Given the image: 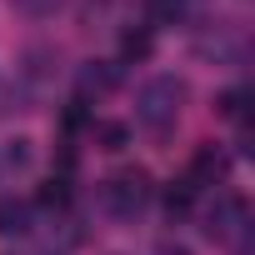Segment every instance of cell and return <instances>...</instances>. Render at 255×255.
<instances>
[{"mask_svg": "<svg viewBox=\"0 0 255 255\" xmlns=\"http://www.w3.org/2000/svg\"><path fill=\"white\" fill-rule=\"evenodd\" d=\"M30 160H35V150H30V140H25V135L0 140V185L15 180V175H25V170H30Z\"/></svg>", "mask_w": 255, "mask_h": 255, "instance_id": "8", "label": "cell"}, {"mask_svg": "<svg viewBox=\"0 0 255 255\" xmlns=\"http://www.w3.org/2000/svg\"><path fill=\"white\" fill-rule=\"evenodd\" d=\"M15 110V100H10V80H0V115H10Z\"/></svg>", "mask_w": 255, "mask_h": 255, "instance_id": "15", "label": "cell"}, {"mask_svg": "<svg viewBox=\"0 0 255 255\" xmlns=\"http://www.w3.org/2000/svg\"><path fill=\"white\" fill-rule=\"evenodd\" d=\"M220 115L245 125V90H225V95H220Z\"/></svg>", "mask_w": 255, "mask_h": 255, "instance_id": "13", "label": "cell"}, {"mask_svg": "<svg viewBox=\"0 0 255 255\" xmlns=\"http://www.w3.org/2000/svg\"><path fill=\"white\" fill-rule=\"evenodd\" d=\"M195 50L210 55L215 65H240L245 60V30L235 20H210L200 35H195Z\"/></svg>", "mask_w": 255, "mask_h": 255, "instance_id": "3", "label": "cell"}, {"mask_svg": "<svg viewBox=\"0 0 255 255\" xmlns=\"http://www.w3.org/2000/svg\"><path fill=\"white\" fill-rule=\"evenodd\" d=\"M185 100H190L185 75H150L135 90V125H140L145 135L165 140L175 125H180V115H185Z\"/></svg>", "mask_w": 255, "mask_h": 255, "instance_id": "1", "label": "cell"}, {"mask_svg": "<svg viewBox=\"0 0 255 255\" xmlns=\"http://www.w3.org/2000/svg\"><path fill=\"white\" fill-rule=\"evenodd\" d=\"M150 200H155V185H150L145 170H120V175H110V180L100 185V205H105V215L120 220V225H135V220L150 210Z\"/></svg>", "mask_w": 255, "mask_h": 255, "instance_id": "2", "label": "cell"}, {"mask_svg": "<svg viewBox=\"0 0 255 255\" xmlns=\"http://www.w3.org/2000/svg\"><path fill=\"white\" fill-rule=\"evenodd\" d=\"M185 10H190V0H145V25L150 30L175 25V20H185Z\"/></svg>", "mask_w": 255, "mask_h": 255, "instance_id": "10", "label": "cell"}, {"mask_svg": "<svg viewBox=\"0 0 255 255\" xmlns=\"http://www.w3.org/2000/svg\"><path fill=\"white\" fill-rule=\"evenodd\" d=\"M245 225H250L245 200H240L235 190H220V205L205 210V235H210V240H235V235H245Z\"/></svg>", "mask_w": 255, "mask_h": 255, "instance_id": "4", "label": "cell"}, {"mask_svg": "<svg viewBox=\"0 0 255 255\" xmlns=\"http://www.w3.org/2000/svg\"><path fill=\"white\" fill-rule=\"evenodd\" d=\"M195 195H200V190H195V185H190L185 175H180V180H170V190H165V215H170V220H180V215H190V205H195Z\"/></svg>", "mask_w": 255, "mask_h": 255, "instance_id": "11", "label": "cell"}, {"mask_svg": "<svg viewBox=\"0 0 255 255\" xmlns=\"http://www.w3.org/2000/svg\"><path fill=\"white\" fill-rule=\"evenodd\" d=\"M10 5H15L25 20H50V15L65 5V0H10Z\"/></svg>", "mask_w": 255, "mask_h": 255, "instance_id": "12", "label": "cell"}, {"mask_svg": "<svg viewBox=\"0 0 255 255\" xmlns=\"http://www.w3.org/2000/svg\"><path fill=\"white\" fill-rule=\"evenodd\" d=\"M95 130H100L105 150H125V140H130V130H125V125H95Z\"/></svg>", "mask_w": 255, "mask_h": 255, "instance_id": "14", "label": "cell"}, {"mask_svg": "<svg viewBox=\"0 0 255 255\" xmlns=\"http://www.w3.org/2000/svg\"><path fill=\"white\" fill-rule=\"evenodd\" d=\"M185 180H190L195 190H205V185H220V180H225V155H220L215 145H200V150L190 155V170H185Z\"/></svg>", "mask_w": 255, "mask_h": 255, "instance_id": "6", "label": "cell"}, {"mask_svg": "<svg viewBox=\"0 0 255 255\" xmlns=\"http://www.w3.org/2000/svg\"><path fill=\"white\" fill-rule=\"evenodd\" d=\"M150 50H155V30H150V25L125 30V40H120V60H115V65H135V60H145Z\"/></svg>", "mask_w": 255, "mask_h": 255, "instance_id": "9", "label": "cell"}, {"mask_svg": "<svg viewBox=\"0 0 255 255\" xmlns=\"http://www.w3.org/2000/svg\"><path fill=\"white\" fill-rule=\"evenodd\" d=\"M35 230V205L30 200H0V240H20Z\"/></svg>", "mask_w": 255, "mask_h": 255, "instance_id": "7", "label": "cell"}, {"mask_svg": "<svg viewBox=\"0 0 255 255\" xmlns=\"http://www.w3.org/2000/svg\"><path fill=\"white\" fill-rule=\"evenodd\" d=\"M155 255H190V250H185V245H175V240H165V245H160Z\"/></svg>", "mask_w": 255, "mask_h": 255, "instance_id": "16", "label": "cell"}, {"mask_svg": "<svg viewBox=\"0 0 255 255\" xmlns=\"http://www.w3.org/2000/svg\"><path fill=\"white\" fill-rule=\"evenodd\" d=\"M115 85H120V65H115V60H90V65H80V75H75V100L90 105V95L100 100V95H110Z\"/></svg>", "mask_w": 255, "mask_h": 255, "instance_id": "5", "label": "cell"}]
</instances>
